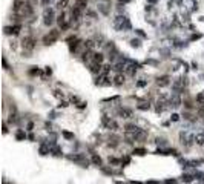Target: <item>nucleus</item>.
Here are the masks:
<instances>
[{
    "label": "nucleus",
    "instance_id": "1",
    "mask_svg": "<svg viewBox=\"0 0 204 184\" xmlns=\"http://www.w3.org/2000/svg\"><path fill=\"white\" fill-rule=\"evenodd\" d=\"M114 28L117 31H127V29L132 28V25H130V21L126 15H117L114 18Z\"/></svg>",
    "mask_w": 204,
    "mask_h": 184
},
{
    "label": "nucleus",
    "instance_id": "2",
    "mask_svg": "<svg viewBox=\"0 0 204 184\" xmlns=\"http://www.w3.org/2000/svg\"><path fill=\"white\" fill-rule=\"evenodd\" d=\"M69 159L75 161L77 164H80V166H83V167H87V164H89L87 158H86L83 153H74V155H71V156H69Z\"/></svg>",
    "mask_w": 204,
    "mask_h": 184
},
{
    "label": "nucleus",
    "instance_id": "3",
    "mask_svg": "<svg viewBox=\"0 0 204 184\" xmlns=\"http://www.w3.org/2000/svg\"><path fill=\"white\" fill-rule=\"evenodd\" d=\"M179 138H181V143L186 146H192V141H195V135H192L189 132H181Z\"/></svg>",
    "mask_w": 204,
    "mask_h": 184
},
{
    "label": "nucleus",
    "instance_id": "4",
    "mask_svg": "<svg viewBox=\"0 0 204 184\" xmlns=\"http://www.w3.org/2000/svg\"><path fill=\"white\" fill-rule=\"evenodd\" d=\"M57 38H58V31H57V29H52L48 35H44L43 43H44V44H52Z\"/></svg>",
    "mask_w": 204,
    "mask_h": 184
},
{
    "label": "nucleus",
    "instance_id": "5",
    "mask_svg": "<svg viewBox=\"0 0 204 184\" xmlns=\"http://www.w3.org/2000/svg\"><path fill=\"white\" fill-rule=\"evenodd\" d=\"M21 44H23V48L28 49V51H32L34 46H35V40L32 37H25L23 41H21Z\"/></svg>",
    "mask_w": 204,
    "mask_h": 184
},
{
    "label": "nucleus",
    "instance_id": "6",
    "mask_svg": "<svg viewBox=\"0 0 204 184\" xmlns=\"http://www.w3.org/2000/svg\"><path fill=\"white\" fill-rule=\"evenodd\" d=\"M43 17H44V25H52V21H54V11L52 9H44V14H43Z\"/></svg>",
    "mask_w": 204,
    "mask_h": 184
},
{
    "label": "nucleus",
    "instance_id": "7",
    "mask_svg": "<svg viewBox=\"0 0 204 184\" xmlns=\"http://www.w3.org/2000/svg\"><path fill=\"white\" fill-rule=\"evenodd\" d=\"M20 29H21V26H20V25H14V26H6V28H5V32H6V34L17 35V34L20 32Z\"/></svg>",
    "mask_w": 204,
    "mask_h": 184
},
{
    "label": "nucleus",
    "instance_id": "8",
    "mask_svg": "<svg viewBox=\"0 0 204 184\" xmlns=\"http://www.w3.org/2000/svg\"><path fill=\"white\" fill-rule=\"evenodd\" d=\"M169 83H170V80H169L167 75H163V77H160V78L156 80V84L160 86V87H164V86H167Z\"/></svg>",
    "mask_w": 204,
    "mask_h": 184
},
{
    "label": "nucleus",
    "instance_id": "9",
    "mask_svg": "<svg viewBox=\"0 0 204 184\" xmlns=\"http://www.w3.org/2000/svg\"><path fill=\"white\" fill-rule=\"evenodd\" d=\"M169 104H170L172 107H178V106L181 104V98H179L178 95H172V98H170Z\"/></svg>",
    "mask_w": 204,
    "mask_h": 184
},
{
    "label": "nucleus",
    "instance_id": "10",
    "mask_svg": "<svg viewBox=\"0 0 204 184\" xmlns=\"http://www.w3.org/2000/svg\"><path fill=\"white\" fill-rule=\"evenodd\" d=\"M124 83V75L123 74H117L115 77H114V84L115 86H121Z\"/></svg>",
    "mask_w": 204,
    "mask_h": 184
},
{
    "label": "nucleus",
    "instance_id": "11",
    "mask_svg": "<svg viewBox=\"0 0 204 184\" xmlns=\"http://www.w3.org/2000/svg\"><path fill=\"white\" fill-rule=\"evenodd\" d=\"M118 115H121L123 118H130L132 117V112L129 109H118Z\"/></svg>",
    "mask_w": 204,
    "mask_h": 184
},
{
    "label": "nucleus",
    "instance_id": "12",
    "mask_svg": "<svg viewBox=\"0 0 204 184\" xmlns=\"http://www.w3.org/2000/svg\"><path fill=\"white\" fill-rule=\"evenodd\" d=\"M195 143H196V144H199V146H201V144H204V130L195 135Z\"/></svg>",
    "mask_w": 204,
    "mask_h": 184
},
{
    "label": "nucleus",
    "instance_id": "13",
    "mask_svg": "<svg viewBox=\"0 0 204 184\" xmlns=\"http://www.w3.org/2000/svg\"><path fill=\"white\" fill-rule=\"evenodd\" d=\"M75 6L80 8V9L83 11V9L87 6V0H77V2H75Z\"/></svg>",
    "mask_w": 204,
    "mask_h": 184
},
{
    "label": "nucleus",
    "instance_id": "14",
    "mask_svg": "<svg viewBox=\"0 0 204 184\" xmlns=\"http://www.w3.org/2000/svg\"><path fill=\"white\" fill-rule=\"evenodd\" d=\"M92 58H94V61H95V63H101V61L104 60V57H103V54H100V52H95Z\"/></svg>",
    "mask_w": 204,
    "mask_h": 184
},
{
    "label": "nucleus",
    "instance_id": "15",
    "mask_svg": "<svg viewBox=\"0 0 204 184\" xmlns=\"http://www.w3.org/2000/svg\"><path fill=\"white\" fill-rule=\"evenodd\" d=\"M181 179H183L184 182H192V181H193V176L189 175V173H184L183 176H181Z\"/></svg>",
    "mask_w": 204,
    "mask_h": 184
},
{
    "label": "nucleus",
    "instance_id": "16",
    "mask_svg": "<svg viewBox=\"0 0 204 184\" xmlns=\"http://www.w3.org/2000/svg\"><path fill=\"white\" fill-rule=\"evenodd\" d=\"M92 163H94L95 166H101V164H103V163H101V158L97 156V155H92Z\"/></svg>",
    "mask_w": 204,
    "mask_h": 184
},
{
    "label": "nucleus",
    "instance_id": "17",
    "mask_svg": "<svg viewBox=\"0 0 204 184\" xmlns=\"http://www.w3.org/2000/svg\"><path fill=\"white\" fill-rule=\"evenodd\" d=\"M133 155H144L146 153V149L144 147H138V149H133V152H132Z\"/></svg>",
    "mask_w": 204,
    "mask_h": 184
},
{
    "label": "nucleus",
    "instance_id": "18",
    "mask_svg": "<svg viewBox=\"0 0 204 184\" xmlns=\"http://www.w3.org/2000/svg\"><path fill=\"white\" fill-rule=\"evenodd\" d=\"M66 5H67V0H58L57 2V8H60V9H63Z\"/></svg>",
    "mask_w": 204,
    "mask_h": 184
},
{
    "label": "nucleus",
    "instance_id": "19",
    "mask_svg": "<svg viewBox=\"0 0 204 184\" xmlns=\"http://www.w3.org/2000/svg\"><path fill=\"white\" fill-rule=\"evenodd\" d=\"M130 44L133 46V48H140V40L138 38H132L130 40Z\"/></svg>",
    "mask_w": 204,
    "mask_h": 184
},
{
    "label": "nucleus",
    "instance_id": "20",
    "mask_svg": "<svg viewBox=\"0 0 204 184\" xmlns=\"http://www.w3.org/2000/svg\"><path fill=\"white\" fill-rule=\"evenodd\" d=\"M196 101H198L199 104H204V94H199V95H196Z\"/></svg>",
    "mask_w": 204,
    "mask_h": 184
},
{
    "label": "nucleus",
    "instance_id": "21",
    "mask_svg": "<svg viewBox=\"0 0 204 184\" xmlns=\"http://www.w3.org/2000/svg\"><path fill=\"white\" fill-rule=\"evenodd\" d=\"M63 136H64V138H67V140H72V138H74V135H72V133H69V132H63Z\"/></svg>",
    "mask_w": 204,
    "mask_h": 184
},
{
    "label": "nucleus",
    "instance_id": "22",
    "mask_svg": "<svg viewBox=\"0 0 204 184\" xmlns=\"http://www.w3.org/2000/svg\"><path fill=\"white\" fill-rule=\"evenodd\" d=\"M138 109H149V103H140V106H138Z\"/></svg>",
    "mask_w": 204,
    "mask_h": 184
},
{
    "label": "nucleus",
    "instance_id": "23",
    "mask_svg": "<svg viewBox=\"0 0 204 184\" xmlns=\"http://www.w3.org/2000/svg\"><path fill=\"white\" fill-rule=\"evenodd\" d=\"M15 136H17V140H23V138H25V133H23V132H17Z\"/></svg>",
    "mask_w": 204,
    "mask_h": 184
},
{
    "label": "nucleus",
    "instance_id": "24",
    "mask_svg": "<svg viewBox=\"0 0 204 184\" xmlns=\"http://www.w3.org/2000/svg\"><path fill=\"white\" fill-rule=\"evenodd\" d=\"M146 84H147V81H146V80H143V81H138V83H137V86H138V87H143V86H146Z\"/></svg>",
    "mask_w": 204,
    "mask_h": 184
},
{
    "label": "nucleus",
    "instance_id": "25",
    "mask_svg": "<svg viewBox=\"0 0 204 184\" xmlns=\"http://www.w3.org/2000/svg\"><path fill=\"white\" fill-rule=\"evenodd\" d=\"M164 184H176V181L175 179H167V181H164Z\"/></svg>",
    "mask_w": 204,
    "mask_h": 184
},
{
    "label": "nucleus",
    "instance_id": "26",
    "mask_svg": "<svg viewBox=\"0 0 204 184\" xmlns=\"http://www.w3.org/2000/svg\"><path fill=\"white\" fill-rule=\"evenodd\" d=\"M127 2H130V0H120V5H121V3L124 5V3H127Z\"/></svg>",
    "mask_w": 204,
    "mask_h": 184
},
{
    "label": "nucleus",
    "instance_id": "27",
    "mask_svg": "<svg viewBox=\"0 0 204 184\" xmlns=\"http://www.w3.org/2000/svg\"><path fill=\"white\" fill-rule=\"evenodd\" d=\"M41 2H43V5H46V3H49V2H51V0H41Z\"/></svg>",
    "mask_w": 204,
    "mask_h": 184
},
{
    "label": "nucleus",
    "instance_id": "28",
    "mask_svg": "<svg viewBox=\"0 0 204 184\" xmlns=\"http://www.w3.org/2000/svg\"><path fill=\"white\" fill-rule=\"evenodd\" d=\"M147 2H150V3H155V2H156V0H147Z\"/></svg>",
    "mask_w": 204,
    "mask_h": 184
},
{
    "label": "nucleus",
    "instance_id": "29",
    "mask_svg": "<svg viewBox=\"0 0 204 184\" xmlns=\"http://www.w3.org/2000/svg\"><path fill=\"white\" fill-rule=\"evenodd\" d=\"M149 184H158V182H155V181H150V182H149Z\"/></svg>",
    "mask_w": 204,
    "mask_h": 184
},
{
    "label": "nucleus",
    "instance_id": "30",
    "mask_svg": "<svg viewBox=\"0 0 204 184\" xmlns=\"http://www.w3.org/2000/svg\"><path fill=\"white\" fill-rule=\"evenodd\" d=\"M5 184H8V182H5Z\"/></svg>",
    "mask_w": 204,
    "mask_h": 184
}]
</instances>
